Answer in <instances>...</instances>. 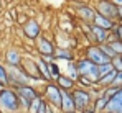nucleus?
I'll return each instance as SVG.
<instances>
[{
    "instance_id": "14",
    "label": "nucleus",
    "mask_w": 122,
    "mask_h": 113,
    "mask_svg": "<svg viewBox=\"0 0 122 113\" xmlns=\"http://www.w3.org/2000/svg\"><path fill=\"white\" fill-rule=\"evenodd\" d=\"M53 56H55L56 61H66V62H69V61H76V57H74V51H73L71 48H61V46H56Z\"/></svg>"
},
{
    "instance_id": "33",
    "label": "nucleus",
    "mask_w": 122,
    "mask_h": 113,
    "mask_svg": "<svg viewBox=\"0 0 122 113\" xmlns=\"http://www.w3.org/2000/svg\"><path fill=\"white\" fill-rule=\"evenodd\" d=\"M46 113H60V110H58V108H55V107H51V105H48Z\"/></svg>"
},
{
    "instance_id": "35",
    "label": "nucleus",
    "mask_w": 122,
    "mask_h": 113,
    "mask_svg": "<svg viewBox=\"0 0 122 113\" xmlns=\"http://www.w3.org/2000/svg\"><path fill=\"white\" fill-rule=\"evenodd\" d=\"M112 3H116V5L119 7V5H122V0H112Z\"/></svg>"
},
{
    "instance_id": "17",
    "label": "nucleus",
    "mask_w": 122,
    "mask_h": 113,
    "mask_svg": "<svg viewBox=\"0 0 122 113\" xmlns=\"http://www.w3.org/2000/svg\"><path fill=\"white\" fill-rule=\"evenodd\" d=\"M36 66H38V71H40V75L41 79L45 80V82H50L51 79H50V71H48V62H45L40 56L36 57ZM53 82V80H51Z\"/></svg>"
},
{
    "instance_id": "9",
    "label": "nucleus",
    "mask_w": 122,
    "mask_h": 113,
    "mask_svg": "<svg viewBox=\"0 0 122 113\" xmlns=\"http://www.w3.org/2000/svg\"><path fill=\"white\" fill-rule=\"evenodd\" d=\"M21 71L30 77V80H43L40 75V71H38V66H36V59L31 56H23L20 64ZM45 82V80H43Z\"/></svg>"
},
{
    "instance_id": "34",
    "label": "nucleus",
    "mask_w": 122,
    "mask_h": 113,
    "mask_svg": "<svg viewBox=\"0 0 122 113\" xmlns=\"http://www.w3.org/2000/svg\"><path fill=\"white\" fill-rule=\"evenodd\" d=\"M81 113H97V112H96L92 107H87V108H86V110H82Z\"/></svg>"
},
{
    "instance_id": "19",
    "label": "nucleus",
    "mask_w": 122,
    "mask_h": 113,
    "mask_svg": "<svg viewBox=\"0 0 122 113\" xmlns=\"http://www.w3.org/2000/svg\"><path fill=\"white\" fill-rule=\"evenodd\" d=\"M107 100H109V98H106V97L99 95V97H96V98L92 100L91 107H92L97 113H102V112H104V108H106V105H107Z\"/></svg>"
},
{
    "instance_id": "3",
    "label": "nucleus",
    "mask_w": 122,
    "mask_h": 113,
    "mask_svg": "<svg viewBox=\"0 0 122 113\" xmlns=\"http://www.w3.org/2000/svg\"><path fill=\"white\" fill-rule=\"evenodd\" d=\"M76 64V69H78V74L79 75H86L89 80H92L94 84L97 82L99 79V71H97V64L91 62L89 59L86 57H81V59H76L74 61Z\"/></svg>"
},
{
    "instance_id": "18",
    "label": "nucleus",
    "mask_w": 122,
    "mask_h": 113,
    "mask_svg": "<svg viewBox=\"0 0 122 113\" xmlns=\"http://www.w3.org/2000/svg\"><path fill=\"white\" fill-rule=\"evenodd\" d=\"M116 72H117V71H114V69H112L111 72H107L106 75H102V77H99V79H97V82H96L94 85H97L99 89H104V87H109V85L112 84V80H114V75H116Z\"/></svg>"
},
{
    "instance_id": "21",
    "label": "nucleus",
    "mask_w": 122,
    "mask_h": 113,
    "mask_svg": "<svg viewBox=\"0 0 122 113\" xmlns=\"http://www.w3.org/2000/svg\"><path fill=\"white\" fill-rule=\"evenodd\" d=\"M66 75H68V77H71L74 82L78 80L79 74H78V69H76V64H74V61H69V62H68V66H66Z\"/></svg>"
},
{
    "instance_id": "4",
    "label": "nucleus",
    "mask_w": 122,
    "mask_h": 113,
    "mask_svg": "<svg viewBox=\"0 0 122 113\" xmlns=\"http://www.w3.org/2000/svg\"><path fill=\"white\" fill-rule=\"evenodd\" d=\"M7 84L8 87H21L30 84V77L21 71V67H15V66H7Z\"/></svg>"
},
{
    "instance_id": "2",
    "label": "nucleus",
    "mask_w": 122,
    "mask_h": 113,
    "mask_svg": "<svg viewBox=\"0 0 122 113\" xmlns=\"http://www.w3.org/2000/svg\"><path fill=\"white\" fill-rule=\"evenodd\" d=\"M41 97L48 102V105H51V107H55V108H58L60 110V105H61V89L55 84V82H45V85L41 87L40 90Z\"/></svg>"
},
{
    "instance_id": "15",
    "label": "nucleus",
    "mask_w": 122,
    "mask_h": 113,
    "mask_svg": "<svg viewBox=\"0 0 122 113\" xmlns=\"http://www.w3.org/2000/svg\"><path fill=\"white\" fill-rule=\"evenodd\" d=\"M92 25L101 26V28H104V30L112 31L114 26L117 25V21H112L111 18H106V17H102V15H99V13H96V17H94V20H92Z\"/></svg>"
},
{
    "instance_id": "8",
    "label": "nucleus",
    "mask_w": 122,
    "mask_h": 113,
    "mask_svg": "<svg viewBox=\"0 0 122 113\" xmlns=\"http://www.w3.org/2000/svg\"><path fill=\"white\" fill-rule=\"evenodd\" d=\"M84 57L89 59L94 64H104V62H111V57H107L104 53L101 51L99 44H87L84 48Z\"/></svg>"
},
{
    "instance_id": "5",
    "label": "nucleus",
    "mask_w": 122,
    "mask_h": 113,
    "mask_svg": "<svg viewBox=\"0 0 122 113\" xmlns=\"http://www.w3.org/2000/svg\"><path fill=\"white\" fill-rule=\"evenodd\" d=\"M71 95H73V100H74L76 112L86 110V108L91 107V103H92V97H91V94H89V90H86V89L74 87V89L71 90Z\"/></svg>"
},
{
    "instance_id": "32",
    "label": "nucleus",
    "mask_w": 122,
    "mask_h": 113,
    "mask_svg": "<svg viewBox=\"0 0 122 113\" xmlns=\"http://www.w3.org/2000/svg\"><path fill=\"white\" fill-rule=\"evenodd\" d=\"M40 57L45 61V62H48V64H50V62H53V61H56V59H55V56H40Z\"/></svg>"
},
{
    "instance_id": "24",
    "label": "nucleus",
    "mask_w": 122,
    "mask_h": 113,
    "mask_svg": "<svg viewBox=\"0 0 122 113\" xmlns=\"http://www.w3.org/2000/svg\"><path fill=\"white\" fill-rule=\"evenodd\" d=\"M41 100H43V97H41V95H38L36 98H33V100L30 102V105H28V110H26V113H38V108H40Z\"/></svg>"
},
{
    "instance_id": "6",
    "label": "nucleus",
    "mask_w": 122,
    "mask_h": 113,
    "mask_svg": "<svg viewBox=\"0 0 122 113\" xmlns=\"http://www.w3.org/2000/svg\"><path fill=\"white\" fill-rule=\"evenodd\" d=\"M33 46H35L38 56H53V54H55V49H56L55 39H51L50 36H46V35H43V33L35 39Z\"/></svg>"
},
{
    "instance_id": "30",
    "label": "nucleus",
    "mask_w": 122,
    "mask_h": 113,
    "mask_svg": "<svg viewBox=\"0 0 122 113\" xmlns=\"http://www.w3.org/2000/svg\"><path fill=\"white\" fill-rule=\"evenodd\" d=\"M46 110H48V102L43 98L40 103V108H38V113H46Z\"/></svg>"
},
{
    "instance_id": "7",
    "label": "nucleus",
    "mask_w": 122,
    "mask_h": 113,
    "mask_svg": "<svg viewBox=\"0 0 122 113\" xmlns=\"http://www.w3.org/2000/svg\"><path fill=\"white\" fill-rule=\"evenodd\" d=\"M94 10H96V13H99L106 18L117 21V5L112 3V0H97L94 5Z\"/></svg>"
},
{
    "instance_id": "13",
    "label": "nucleus",
    "mask_w": 122,
    "mask_h": 113,
    "mask_svg": "<svg viewBox=\"0 0 122 113\" xmlns=\"http://www.w3.org/2000/svg\"><path fill=\"white\" fill-rule=\"evenodd\" d=\"M68 112H76L73 95L68 90H61V105H60V113H68Z\"/></svg>"
},
{
    "instance_id": "28",
    "label": "nucleus",
    "mask_w": 122,
    "mask_h": 113,
    "mask_svg": "<svg viewBox=\"0 0 122 113\" xmlns=\"http://www.w3.org/2000/svg\"><path fill=\"white\" fill-rule=\"evenodd\" d=\"M112 87H122V71H117L116 75H114V80L111 84Z\"/></svg>"
},
{
    "instance_id": "11",
    "label": "nucleus",
    "mask_w": 122,
    "mask_h": 113,
    "mask_svg": "<svg viewBox=\"0 0 122 113\" xmlns=\"http://www.w3.org/2000/svg\"><path fill=\"white\" fill-rule=\"evenodd\" d=\"M21 59H23V53H21L18 48L12 46L5 51L3 54V64L5 66H15V67H20Z\"/></svg>"
},
{
    "instance_id": "12",
    "label": "nucleus",
    "mask_w": 122,
    "mask_h": 113,
    "mask_svg": "<svg viewBox=\"0 0 122 113\" xmlns=\"http://www.w3.org/2000/svg\"><path fill=\"white\" fill-rule=\"evenodd\" d=\"M76 17L81 20V23H92V20L96 17V10L91 5L79 3L76 5Z\"/></svg>"
},
{
    "instance_id": "20",
    "label": "nucleus",
    "mask_w": 122,
    "mask_h": 113,
    "mask_svg": "<svg viewBox=\"0 0 122 113\" xmlns=\"http://www.w3.org/2000/svg\"><path fill=\"white\" fill-rule=\"evenodd\" d=\"M48 71H50V79H51L53 82H55V80H56V79L63 74L56 61H53V62H50V64H48Z\"/></svg>"
},
{
    "instance_id": "10",
    "label": "nucleus",
    "mask_w": 122,
    "mask_h": 113,
    "mask_svg": "<svg viewBox=\"0 0 122 113\" xmlns=\"http://www.w3.org/2000/svg\"><path fill=\"white\" fill-rule=\"evenodd\" d=\"M41 33H43V28H41V25L38 23V20H35V18H28L26 23L21 26V35H23L25 39L35 41Z\"/></svg>"
},
{
    "instance_id": "26",
    "label": "nucleus",
    "mask_w": 122,
    "mask_h": 113,
    "mask_svg": "<svg viewBox=\"0 0 122 113\" xmlns=\"http://www.w3.org/2000/svg\"><path fill=\"white\" fill-rule=\"evenodd\" d=\"M99 48H101V51H102V53H104L107 57H111V59H112V57L116 56V53L111 49V46H109L107 43H102V44H99Z\"/></svg>"
},
{
    "instance_id": "23",
    "label": "nucleus",
    "mask_w": 122,
    "mask_h": 113,
    "mask_svg": "<svg viewBox=\"0 0 122 113\" xmlns=\"http://www.w3.org/2000/svg\"><path fill=\"white\" fill-rule=\"evenodd\" d=\"M107 44L111 46V49L116 53V56H119L122 54V41L119 38H116V39H111V41H107Z\"/></svg>"
},
{
    "instance_id": "31",
    "label": "nucleus",
    "mask_w": 122,
    "mask_h": 113,
    "mask_svg": "<svg viewBox=\"0 0 122 113\" xmlns=\"http://www.w3.org/2000/svg\"><path fill=\"white\" fill-rule=\"evenodd\" d=\"M17 23H18V25H21V26H23V25H25V23H26V20H28V17H26V15H17Z\"/></svg>"
},
{
    "instance_id": "1",
    "label": "nucleus",
    "mask_w": 122,
    "mask_h": 113,
    "mask_svg": "<svg viewBox=\"0 0 122 113\" xmlns=\"http://www.w3.org/2000/svg\"><path fill=\"white\" fill-rule=\"evenodd\" d=\"M20 112V100L13 87L0 89V113H17Z\"/></svg>"
},
{
    "instance_id": "22",
    "label": "nucleus",
    "mask_w": 122,
    "mask_h": 113,
    "mask_svg": "<svg viewBox=\"0 0 122 113\" xmlns=\"http://www.w3.org/2000/svg\"><path fill=\"white\" fill-rule=\"evenodd\" d=\"M76 85H78V87H81V89L89 90V89L94 85V82H92V80H89L86 75H79V77H78V80H76Z\"/></svg>"
},
{
    "instance_id": "25",
    "label": "nucleus",
    "mask_w": 122,
    "mask_h": 113,
    "mask_svg": "<svg viewBox=\"0 0 122 113\" xmlns=\"http://www.w3.org/2000/svg\"><path fill=\"white\" fill-rule=\"evenodd\" d=\"M0 84H2L3 87L8 85V84H7V66L2 64V62H0Z\"/></svg>"
},
{
    "instance_id": "16",
    "label": "nucleus",
    "mask_w": 122,
    "mask_h": 113,
    "mask_svg": "<svg viewBox=\"0 0 122 113\" xmlns=\"http://www.w3.org/2000/svg\"><path fill=\"white\" fill-rule=\"evenodd\" d=\"M55 84L60 87L61 90H68V92H71L74 87H76V82L71 79V77H68L66 74H61L56 80H55Z\"/></svg>"
},
{
    "instance_id": "29",
    "label": "nucleus",
    "mask_w": 122,
    "mask_h": 113,
    "mask_svg": "<svg viewBox=\"0 0 122 113\" xmlns=\"http://www.w3.org/2000/svg\"><path fill=\"white\" fill-rule=\"evenodd\" d=\"M112 31H114V33H116V36H117V38H119V39L122 41V23H119V25H116Z\"/></svg>"
},
{
    "instance_id": "27",
    "label": "nucleus",
    "mask_w": 122,
    "mask_h": 113,
    "mask_svg": "<svg viewBox=\"0 0 122 113\" xmlns=\"http://www.w3.org/2000/svg\"><path fill=\"white\" fill-rule=\"evenodd\" d=\"M111 64H112L114 71H122V59H121V56H114L112 59H111Z\"/></svg>"
}]
</instances>
